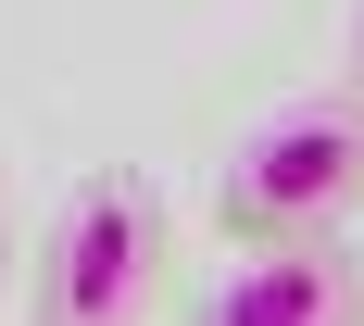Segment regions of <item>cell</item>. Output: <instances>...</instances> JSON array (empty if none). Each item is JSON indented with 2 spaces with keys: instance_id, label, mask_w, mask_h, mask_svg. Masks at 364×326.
<instances>
[{
  "instance_id": "obj_1",
  "label": "cell",
  "mask_w": 364,
  "mask_h": 326,
  "mask_svg": "<svg viewBox=\"0 0 364 326\" xmlns=\"http://www.w3.org/2000/svg\"><path fill=\"white\" fill-rule=\"evenodd\" d=\"M352 214H364V75L252 113L214 151V226L226 239H327Z\"/></svg>"
},
{
  "instance_id": "obj_2",
  "label": "cell",
  "mask_w": 364,
  "mask_h": 326,
  "mask_svg": "<svg viewBox=\"0 0 364 326\" xmlns=\"http://www.w3.org/2000/svg\"><path fill=\"white\" fill-rule=\"evenodd\" d=\"M164 251H176V226H164V188L139 163H88V176L50 201L26 251V301L50 326H126L164 301Z\"/></svg>"
},
{
  "instance_id": "obj_3",
  "label": "cell",
  "mask_w": 364,
  "mask_h": 326,
  "mask_svg": "<svg viewBox=\"0 0 364 326\" xmlns=\"http://www.w3.org/2000/svg\"><path fill=\"white\" fill-rule=\"evenodd\" d=\"M201 326H352L364 314V263L327 239H226V263L188 289Z\"/></svg>"
},
{
  "instance_id": "obj_4",
  "label": "cell",
  "mask_w": 364,
  "mask_h": 326,
  "mask_svg": "<svg viewBox=\"0 0 364 326\" xmlns=\"http://www.w3.org/2000/svg\"><path fill=\"white\" fill-rule=\"evenodd\" d=\"M13 276H26V214H13V163H0V301H13Z\"/></svg>"
},
{
  "instance_id": "obj_5",
  "label": "cell",
  "mask_w": 364,
  "mask_h": 326,
  "mask_svg": "<svg viewBox=\"0 0 364 326\" xmlns=\"http://www.w3.org/2000/svg\"><path fill=\"white\" fill-rule=\"evenodd\" d=\"M352 75H364V0H352Z\"/></svg>"
}]
</instances>
